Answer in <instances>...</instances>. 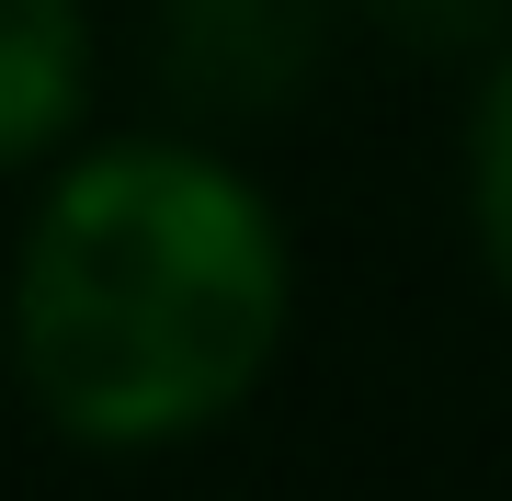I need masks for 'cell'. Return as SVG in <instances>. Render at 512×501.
Here are the masks:
<instances>
[{"instance_id":"1","label":"cell","mask_w":512,"mask_h":501,"mask_svg":"<svg viewBox=\"0 0 512 501\" xmlns=\"http://www.w3.org/2000/svg\"><path fill=\"white\" fill-rule=\"evenodd\" d=\"M296 228L217 126L80 137L0 262V365L69 456H171L274 388Z\"/></svg>"},{"instance_id":"2","label":"cell","mask_w":512,"mask_h":501,"mask_svg":"<svg viewBox=\"0 0 512 501\" xmlns=\"http://www.w3.org/2000/svg\"><path fill=\"white\" fill-rule=\"evenodd\" d=\"M330 12L353 0H148V69L183 126H274L319 92Z\"/></svg>"},{"instance_id":"3","label":"cell","mask_w":512,"mask_h":501,"mask_svg":"<svg viewBox=\"0 0 512 501\" xmlns=\"http://www.w3.org/2000/svg\"><path fill=\"white\" fill-rule=\"evenodd\" d=\"M80 137H92V12L0 0V183L69 160Z\"/></svg>"},{"instance_id":"4","label":"cell","mask_w":512,"mask_h":501,"mask_svg":"<svg viewBox=\"0 0 512 501\" xmlns=\"http://www.w3.org/2000/svg\"><path fill=\"white\" fill-rule=\"evenodd\" d=\"M456 194H467V251H478V274L512 297V35L490 46V69H478L467 149H456Z\"/></svg>"},{"instance_id":"5","label":"cell","mask_w":512,"mask_h":501,"mask_svg":"<svg viewBox=\"0 0 512 501\" xmlns=\"http://www.w3.org/2000/svg\"><path fill=\"white\" fill-rule=\"evenodd\" d=\"M387 46H421V57H490L512 35V0H353Z\"/></svg>"}]
</instances>
